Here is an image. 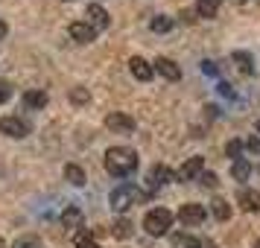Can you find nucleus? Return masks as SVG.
<instances>
[{"instance_id": "nucleus-1", "label": "nucleus", "mask_w": 260, "mask_h": 248, "mask_svg": "<svg viewBox=\"0 0 260 248\" xmlns=\"http://www.w3.org/2000/svg\"><path fill=\"white\" fill-rule=\"evenodd\" d=\"M106 169L108 175L114 178H126L138 169V152L129 146H111L106 152Z\"/></svg>"}, {"instance_id": "nucleus-2", "label": "nucleus", "mask_w": 260, "mask_h": 248, "mask_svg": "<svg viewBox=\"0 0 260 248\" xmlns=\"http://www.w3.org/2000/svg\"><path fill=\"white\" fill-rule=\"evenodd\" d=\"M108 201H111V210L126 213L132 204H141V201H146V193H143L141 187H135V184H120V187L111 190Z\"/></svg>"}, {"instance_id": "nucleus-3", "label": "nucleus", "mask_w": 260, "mask_h": 248, "mask_svg": "<svg viewBox=\"0 0 260 248\" xmlns=\"http://www.w3.org/2000/svg\"><path fill=\"white\" fill-rule=\"evenodd\" d=\"M143 228H146L149 236H164L173 228V213L167 207H155V210H149L143 216Z\"/></svg>"}, {"instance_id": "nucleus-4", "label": "nucleus", "mask_w": 260, "mask_h": 248, "mask_svg": "<svg viewBox=\"0 0 260 248\" xmlns=\"http://www.w3.org/2000/svg\"><path fill=\"white\" fill-rule=\"evenodd\" d=\"M135 117H129V114H123V111H111L106 117V129H111L114 134H132L135 131Z\"/></svg>"}, {"instance_id": "nucleus-5", "label": "nucleus", "mask_w": 260, "mask_h": 248, "mask_svg": "<svg viewBox=\"0 0 260 248\" xmlns=\"http://www.w3.org/2000/svg\"><path fill=\"white\" fill-rule=\"evenodd\" d=\"M26 126L21 117H0V134H6V137H26Z\"/></svg>"}, {"instance_id": "nucleus-6", "label": "nucleus", "mask_w": 260, "mask_h": 248, "mask_svg": "<svg viewBox=\"0 0 260 248\" xmlns=\"http://www.w3.org/2000/svg\"><path fill=\"white\" fill-rule=\"evenodd\" d=\"M202 169H205V158L202 155H193V158H187L184 164L178 166V178L181 181H190V178L202 175Z\"/></svg>"}, {"instance_id": "nucleus-7", "label": "nucleus", "mask_w": 260, "mask_h": 248, "mask_svg": "<svg viewBox=\"0 0 260 248\" xmlns=\"http://www.w3.org/2000/svg\"><path fill=\"white\" fill-rule=\"evenodd\" d=\"M237 204H240L246 213H257L260 210V193L251 190V187H243L240 193H237Z\"/></svg>"}, {"instance_id": "nucleus-8", "label": "nucleus", "mask_w": 260, "mask_h": 248, "mask_svg": "<svg viewBox=\"0 0 260 248\" xmlns=\"http://www.w3.org/2000/svg\"><path fill=\"white\" fill-rule=\"evenodd\" d=\"M129 70H132V76H135L138 82H149V79H152V73H155V67L146 59L135 56V59H129Z\"/></svg>"}, {"instance_id": "nucleus-9", "label": "nucleus", "mask_w": 260, "mask_h": 248, "mask_svg": "<svg viewBox=\"0 0 260 248\" xmlns=\"http://www.w3.org/2000/svg\"><path fill=\"white\" fill-rule=\"evenodd\" d=\"M155 70L161 73L164 79H170V82H178V79H181V67H178L173 59H167V56H158V59H155Z\"/></svg>"}, {"instance_id": "nucleus-10", "label": "nucleus", "mask_w": 260, "mask_h": 248, "mask_svg": "<svg viewBox=\"0 0 260 248\" xmlns=\"http://www.w3.org/2000/svg\"><path fill=\"white\" fill-rule=\"evenodd\" d=\"M71 38L73 41H79V44H88V41H94L96 38V26L85 24V21H76V24H71Z\"/></svg>"}, {"instance_id": "nucleus-11", "label": "nucleus", "mask_w": 260, "mask_h": 248, "mask_svg": "<svg viewBox=\"0 0 260 248\" xmlns=\"http://www.w3.org/2000/svg\"><path fill=\"white\" fill-rule=\"evenodd\" d=\"M205 216H208V210L202 204H181V210H178V219L184 225H199Z\"/></svg>"}, {"instance_id": "nucleus-12", "label": "nucleus", "mask_w": 260, "mask_h": 248, "mask_svg": "<svg viewBox=\"0 0 260 248\" xmlns=\"http://www.w3.org/2000/svg\"><path fill=\"white\" fill-rule=\"evenodd\" d=\"M61 225L79 231V228H82V210H79V207H68V210L61 213Z\"/></svg>"}, {"instance_id": "nucleus-13", "label": "nucleus", "mask_w": 260, "mask_h": 248, "mask_svg": "<svg viewBox=\"0 0 260 248\" xmlns=\"http://www.w3.org/2000/svg\"><path fill=\"white\" fill-rule=\"evenodd\" d=\"M88 18H91V21H94V26H100V29H103V26H108V12L100 6V3H88Z\"/></svg>"}, {"instance_id": "nucleus-14", "label": "nucleus", "mask_w": 260, "mask_h": 248, "mask_svg": "<svg viewBox=\"0 0 260 248\" xmlns=\"http://www.w3.org/2000/svg\"><path fill=\"white\" fill-rule=\"evenodd\" d=\"M211 210H213V216H216L219 222H228V219H231V204H228L225 199H213Z\"/></svg>"}, {"instance_id": "nucleus-15", "label": "nucleus", "mask_w": 260, "mask_h": 248, "mask_svg": "<svg viewBox=\"0 0 260 248\" xmlns=\"http://www.w3.org/2000/svg\"><path fill=\"white\" fill-rule=\"evenodd\" d=\"M170 178H173V172H170V166H164V164L152 166V172H149V181H152L155 187H161V184H167Z\"/></svg>"}, {"instance_id": "nucleus-16", "label": "nucleus", "mask_w": 260, "mask_h": 248, "mask_svg": "<svg viewBox=\"0 0 260 248\" xmlns=\"http://www.w3.org/2000/svg\"><path fill=\"white\" fill-rule=\"evenodd\" d=\"M231 175H234L237 181H246V178L251 175V164H248L246 158H237L234 164H231Z\"/></svg>"}, {"instance_id": "nucleus-17", "label": "nucleus", "mask_w": 260, "mask_h": 248, "mask_svg": "<svg viewBox=\"0 0 260 248\" xmlns=\"http://www.w3.org/2000/svg\"><path fill=\"white\" fill-rule=\"evenodd\" d=\"M24 102H26L29 108H44V105L50 102V96L44 94V91H26V94H24Z\"/></svg>"}, {"instance_id": "nucleus-18", "label": "nucleus", "mask_w": 260, "mask_h": 248, "mask_svg": "<svg viewBox=\"0 0 260 248\" xmlns=\"http://www.w3.org/2000/svg\"><path fill=\"white\" fill-rule=\"evenodd\" d=\"M64 178H68L71 184H76V187H82L85 184V169L82 166H76V164H68L64 166Z\"/></svg>"}, {"instance_id": "nucleus-19", "label": "nucleus", "mask_w": 260, "mask_h": 248, "mask_svg": "<svg viewBox=\"0 0 260 248\" xmlns=\"http://www.w3.org/2000/svg\"><path fill=\"white\" fill-rule=\"evenodd\" d=\"M196 12L202 18H213V15L219 12V0H196Z\"/></svg>"}, {"instance_id": "nucleus-20", "label": "nucleus", "mask_w": 260, "mask_h": 248, "mask_svg": "<svg viewBox=\"0 0 260 248\" xmlns=\"http://www.w3.org/2000/svg\"><path fill=\"white\" fill-rule=\"evenodd\" d=\"M176 245H178V248H211V242L196 239V236H187V234H178V236H176Z\"/></svg>"}, {"instance_id": "nucleus-21", "label": "nucleus", "mask_w": 260, "mask_h": 248, "mask_svg": "<svg viewBox=\"0 0 260 248\" xmlns=\"http://www.w3.org/2000/svg\"><path fill=\"white\" fill-rule=\"evenodd\" d=\"M149 26H152V32H170V29H173V18H167V15H155Z\"/></svg>"}, {"instance_id": "nucleus-22", "label": "nucleus", "mask_w": 260, "mask_h": 248, "mask_svg": "<svg viewBox=\"0 0 260 248\" xmlns=\"http://www.w3.org/2000/svg\"><path fill=\"white\" fill-rule=\"evenodd\" d=\"M71 102H76V105H85V102H91V91L88 88H71Z\"/></svg>"}, {"instance_id": "nucleus-23", "label": "nucleus", "mask_w": 260, "mask_h": 248, "mask_svg": "<svg viewBox=\"0 0 260 248\" xmlns=\"http://www.w3.org/2000/svg\"><path fill=\"white\" fill-rule=\"evenodd\" d=\"M231 59L240 64V70L246 73V76H248V73H254V64H251V56H248V53H234Z\"/></svg>"}, {"instance_id": "nucleus-24", "label": "nucleus", "mask_w": 260, "mask_h": 248, "mask_svg": "<svg viewBox=\"0 0 260 248\" xmlns=\"http://www.w3.org/2000/svg\"><path fill=\"white\" fill-rule=\"evenodd\" d=\"M114 236H117V239H129L132 236V222L129 219H117V222H114Z\"/></svg>"}, {"instance_id": "nucleus-25", "label": "nucleus", "mask_w": 260, "mask_h": 248, "mask_svg": "<svg viewBox=\"0 0 260 248\" xmlns=\"http://www.w3.org/2000/svg\"><path fill=\"white\" fill-rule=\"evenodd\" d=\"M9 96H12V88H9V82H3V79H0V102H6Z\"/></svg>"}, {"instance_id": "nucleus-26", "label": "nucleus", "mask_w": 260, "mask_h": 248, "mask_svg": "<svg viewBox=\"0 0 260 248\" xmlns=\"http://www.w3.org/2000/svg\"><path fill=\"white\" fill-rule=\"evenodd\" d=\"M202 184H205V187H216L219 181H216V175H213V172H202Z\"/></svg>"}, {"instance_id": "nucleus-27", "label": "nucleus", "mask_w": 260, "mask_h": 248, "mask_svg": "<svg viewBox=\"0 0 260 248\" xmlns=\"http://www.w3.org/2000/svg\"><path fill=\"white\" fill-rule=\"evenodd\" d=\"M237 152H240V143L231 140V143H228V155H231V158H237Z\"/></svg>"}, {"instance_id": "nucleus-28", "label": "nucleus", "mask_w": 260, "mask_h": 248, "mask_svg": "<svg viewBox=\"0 0 260 248\" xmlns=\"http://www.w3.org/2000/svg\"><path fill=\"white\" fill-rule=\"evenodd\" d=\"M15 248H38V242H32V239H21Z\"/></svg>"}, {"instance_id": "nucleus-29", "label": "nucleus", "mask_w": 260, "mask_h": 248, "mask_svg": "<svg viewBox=\"0 0 260 248\" xmlns=\"http://www.w3.org/2000/svg\"><path fill=\"white\" fill-rule=\"evenodd\" d=\"M6 29H9V26H6L3 21H0V38H6Z\"/></svg>"}, {"instance_id": "nucleus-30", "label": "nucleus", "mask_w": 260, "mask_h": 248, "mask_svg": "<svg viewBox=\"0 0 260 248\" xmlns=\"http://www.w3.org/2000/svg\"><path fill=\"white\" fill-rule=\"evenodd\" d=\"M85 248H103V245H96V242H88V245H85Z\"/></svg>"}, {"instance_id": "nucleus-31", "label": "nucleus", "mask_w": 260, "mask_h": 248, "mask_svg": "<svg viewBox=\"0 0 260 248\" xmlns=\"http://www.w3.org/2000/svg\"><path fill=\"white\" fill-rule=\"evenodd\" d=\"M0 248H6V242H3V239H0Z\"/></svg>"}, {"instance_id": "nucleus-32", "label": "nucleus", "mask_w": 260, "mask_h": 248, "mask_svg": "<svg viewBox=\"0 0 260 248\" xmlns=\"http://www.w3.org/2000/svg\"><path fill=\"white\" fill-rule=\"evenodd\" d=\"M254 248H260V239H257V242H254Z\"/></svg>"}, {"instance_id": "nucleus-33", "label": "nucleus", "mask_w": 260, "mask_h": 248, "mask_svg": "<svg viewBox=\"0 0 260 248\" xmlns=\"http://www.w3.org/2000/svg\"><path fill=\"white\" fill-rule=\"evenodd\" d=\"M257 131H260V123H257Z\"/></svg>"}]
</instances>
